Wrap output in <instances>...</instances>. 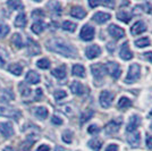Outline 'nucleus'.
<instances>
[{
  "instance_id": "obj_30",
  "label": "nucleus",
  "mask_w": 152,
  "mask_h": 151,
  "mask_svg": "<svg viewBox=\"0 0 152 151\" xmlns=\"http://www.w3.org/2000/svg\"><path fill=\"white\" fill-rule=\"evenodd\" d=\"M88 144H89V147L92 149V150L99 151L100 149H101L102 142L100 141V140H98V139H92V140H90Z\"/></svg>"
},
{
  "instance_id": "obj_13",
  "label": "nucleus",
  "mask_w": 152,
  "mask_h": 151,
  "mask_svg": "<svg viewBox=\"0 0 152 151\" xmlns=\"http://www.w3.org/2000/svg\"><path fill=\"white\" fill-rule=\"evenodd\" d=\"M119 57L124 60H129L133 58V52L131 51L129 47H128V42H124L121 44V50H119Z\"/></svg>"
},
{
  "instance_id": "obj_23",
  "label": "nucleus",
  "mask_w": 152,
  "mask_h": 151,
  "mask_svg": "<svg viewBox=\"0 0 152 151\" xmlns=\"http://www.w3.org/2000/svg\"><path fill=\"white\" fill-rule=\"evenodd\" d=\"M52 75L55 76V77H57L58 80L65 78V77H66V66L63 65V66H60V67L55 68L52 70Z\"/></svg>"
},
{
  "instance_id": "obj_47",
  "label": "nucleus",
  "mask_w": 152,
  "mask_h": 151,
  "mask_svg": "<svg viewBox=\"0 0 152 151\" xmlns=\"http://www.w3.org/2000/svg\"><path fill=\"white\" fill-rule=\"evenodd\" d=\"M41 97H42V90H41V89H38V90H37V93H35V100L38 101Z\"/></svg>"
},
{
  "instance_id": "obj_9",
  "label": "nucleus",
  "mask_w": 152,
  "mask_h": 151,
  "mask_svg": "<svg viewBox=\"0 0 152 151\" xmlns=\"http://www.w3.org/2000/svg\"><path fill=\"white\" fill-rule=\"evenodd\" d=\"M100 54H101V49H100V47L98 44L89 45L85 49V56L88 57L89 59H94V58L100 56Z\"/></svg>"
},
{
  "instance_id": "obj_21",
  "label": "nucleus",
  "mask_w": 152,
  "mask_h": 151,
  "mask_svg": "<svg viewBox=\"0 0 152 151\" xmlns=\"http://www.w3.org/2000/svg\"><path fill=\"white\" fill-rule=\"evenodd\" d=\"M26 23H27V19H26V16L24 13H19L17 16H16V19H15V26L16 27H20V29H24L26 26Z\"/></svg>"
},
{
  "instance_id": "obj_46",
  "label": "nucleus",
  "mask_w": 152,
  "mask_h": 151,
  "mask_svg": "<svg viewBox=\"0 0 152 151\" xmlns=\"http://www.w3.org/2000/svg\"><path fill=\"white\" fill-rule=\"evenodd\" d=\"M146 147H148V149H151L152 150V136L151 135H148V136H146Z\"/></svg>"
},
{
  "instance_id": "obj_42",
  "label": "nucleus",
  "mask_w": 152,
  "mask_h": 151,
  "mask_svg": "<svg viewBox=\"0 0 152 151\" xmlns=\"http://www.w3.org/2000/svg\"><path fill=\"white\" fill-rule=\"evenodd\" d=\"M99 131H100V128L96 125H91L89 128H88V132H89L90 134H96V133H99Z\"/></svg>"
},
{
  "instance_id": "obj_48",
  "label": "nucleus",
  "mask_w": 152,
  "mask_h": 151,
  "mask_svg": "<svg viewBox=\"0 0 152 151\" xmlns=\"http://www.w3.org/2000/svg\"><path fill=\"white\" fill-rule=\"evenodd\" d=\"M100 4H102V2H100V1H92V0H91V1H89V5H90V7H92V8H93V7L99 6V5H100Z\"/></svg>"
},
{
  "instance_id": "obj_37",
  "label": "nucleus",
  "mask_w": 152,
  "mask_h": 151,
  "mask_svg": "<svg viewBox=\"0 0 152 151\" xmlns=\"http://www.w3.org/2000/svg\"><path fill=\"white\" fill-rule=\"evenodd\" d=\"M63 141L66 143H70L73 141V133L70 131H65L63 133Z\"/></svg>"
},
{
  "instance_id": "obj_45",
  "label": "nucleus",
  "mask_w": 152,
  "mask_h": 151,
  "mask_svg": "<svg viewBox=\"0 0 152 151\" xmlns=\"http://www.w3.org/2000/svg\"><path fill=\"white\" fill-rule=\"evenodd\" d=\"M37 151H50V147L47 144H41L37 149Z\"/></svg>"
},
{
  "instance_id": "obj_38",
  "label": "nucleus",
  "mask_w": 152,
  "mask_h": 151,
  "mask_svg": "<svg viewBox=\"0 0 152 151\" xmlns=\"http://www.w3.org/2000/svg\"><path fill=\"white\" fill-rule=\"evenodd\" d=\"M9 33V26L6 24H0V38H5Z\"/></svg>"
},
{
  "instance_id": "obj_36",
  "label": "nucleus",
  "mask_w": 152,
  "mask_h": 151,
  "mask_svg": "<svg viewBox=\"0 0 152 151\" xmlns=\"http://www.w3.org/2000/svg\"><path fill=\"white\" fill-rule=\"evenodd\" d=\"M19 90H20V95H23V97H27L31 93V90L26 86L25 83H20L19 84Z\"/></svg>"
},
{
  "instance_id": "obj_11",
  "label": "nucleus",
  "mask_w": 152,
  "mask_h": 151,
  "mask_svg": "<svg viewBox=\"0 0 152 151\" xmlns=\"http://www.w3.org/2000/svg\"><path fill=\"white\" fill-rule=\"evenodd\" d=\"M0 134L5 138H10L14 135V127L10 123H0Z\"/></svg>"
},
{
  "instance_id": "obj_33",
  "label": "nucleus",
  "mask_w": 152,
  "mask_h": 151,
  "mask_svg": "<svg viewBox=\"0 0 152 151\" xmlns=\"http://www.w3.org/2000/svg\"><path fill=\"white\" fill-rule=\"evenodd\" d=\"M7 5L10 7L13 10H18V9L23 8L22 2L18 1V0H9V1H7Z\"/></svg>"
},
{
  "instance_id": "obj_34",
  "label": "nucleus",
  "mask_w": 152,
  "mask_h": 151,
  "mask_svg": "<svg viewBox=\"0 0 152 151\" xmlns=\"http://www.w3.org/2000/svg\"><path fill=\"white\" fill-rule=\"evenodd\" d=\"M63 29L65 31L74 32L76 30V24L73 22H69V21H65L63 23Z\"/></svg>"
},
{
  "instance_id": "obj_28",
  "label": "nucleus",
  "mask_w": 152,
  "mask_h": 151,
  "mask_svg": "<svg viewBox=\"0 0 152 151\" xmlns=\"http://www.w3.org/2000/svg\"><path fill=\"white\" fill-rule=\"evenodd\" d=\"M93 115H94V111L92 110V109H86L84 113H82L81 115V124H84V123H86L88 120H90L92 117H93Z\"/></svg>"
},
{
  "instance_id": "obj_3",
  "label": "nucleus",
  "mask_w": 152,
  "mask_h": 151,
  "mask_svg": "<svg viewBox=\"0 0 152 151\" xmlns=\"http://www.w3.org/2000/svg\"><path fill=\"white\" fill-rule=\"evenodd\" d=\"M104 70H106L113 78H115V80H117L121 74L119 65L117 63H115V62H109V63L106 64V65H104Z\"/></svg>"
},
{
  "instance_id": "obj_15",
  "label": "nucleus",
  "mask_w": 152,
  "mask_h": 151,
  "mask_svg": "<svg viewBox=\"0 0 152 151\" xmlns=\"http://www.w3.org/2000/svg\"><path fill=\"white\" fill-rule=\"evenodd\" d=\"M146 31V25L142 21H137L136 23H134L133 26L131 27V33L133 35H139L141 33Z\"/></svg>"
},
{
  "instance_id": "obj_31",
  "label": "nucleus",
  "mask_w": 152,
  "mask_h": 151,
  "mask_svg": "<svg viewBox=\"0 0 152 151\" xmlns=\"http://www.w3.org/2000/svg\"><path fill=\"white\" fill-rule=\"evenodd\" d=\"M12 42L14 43V45L18 49H22L23 48V40H22V37L18 33H15L12 38Z\"/></svg>"
},
{
  "instance_id": "obj_7",
  "label": "nucleus",
  "mask_w": 152,
  "mask_h": 151,
  "mask_svg": "<svg viewBox=\"0 0 152 151\" xmlns=\"http://www.w3.org/2000/svg\"><path fill=\"white\" fill-rule=\"evenodd\" d=\"M91 70H92V74L94 76V78L96 81H101L104 76V65H102L101 63H96L94 65L91 66Z\"/></svg>"
},
{
  "instance_id": "obj_43",
  "label": "nucleus",
  "mask_w": 152,
  "mask_h": 151,
  "mask_svg": "<svg viewBox=\"0 0 152 151\" xmlns=\"http://www.w3.org/2000/svg\"><path fill=\"white\" fill-rule=\"evenodd\" d=\"M51 122H52V124H55V125H61V124H63V119L59 118L58 116H53V117L51 118Z\"/></svg>"
},
{
  "instance_id": "obj_5",
  "label": "nucleus",
  "mask_w": 152,
  "mask_h": 151,
  "mask_svg": "<svg viewBox=\"0 0 152 151\" xmlns=\"http://www.w3.org/2000/svg\"><path fill=\"white\" fill-rule=\"evenodd\" d=\"M99 100H100V105H101V107L103 108H109L111 106V103H113V100H114V95L111 93V92H109L107 90H104V91H102L101 93H100V98H99Z\"/></svg>"
},
{
  "instance_id": "obj_8",
  "label": "nucleus",
  "mask_w": 152,
  "mask_h": 151,
  "mask_svg": "<svg viewBox=\"0 0 152 151\" xmlns=\"http://www.w3.org/2000/svg\"><path fill=\"white\" fill-rule=\"evenodd\" d=\"M108 32H109V34L114 39H116V40L125 37V31H124V29L119 27L118 25H115V24H111V25L108 26Z\"/></svg>"
},
{
  "instance_id": "obj_26",
  "label": "nucleus",
  "mask_w": 152,
  "mask_h": 151,
  "mask_svg": "<svg viewBox=\"0 0 152 151\" xmlns=\"http://www.w3.org/2000/svg\"><path fill=\"white\" fill-rule=\"evenodd\" d=\"M132 105H133L132 100L128 99L127 97H121L118 101V108H121V109H127V108L132 107Z\"/></svg>"
},
{
  "instance_id": "obj_49",
  "label": "nucleus",
  "mask_w": 152,
  "mask_h": 151,
  "mask_svg": "<svg viewBox=\"0 0 152 151\" xmlns=\"http://www.w3.org/2000/svg\"><path fill=\"white\" fill-rule=\"evenodd\" d=\"M144 56H145V58L149 60V62H151L152 63V52L151 51H150V52H145V54H144Z\"/></svg>"
},
{
  "instance_id": "obj_29",
  "label": "nucleus",
  "mask_w": 152,
  "mask_h": 151,
  "mask_svg": "<svg viewBox=\"0 0 152 151\" xmlns=\"http://www.w3.org/2000/svg\"><path fill=\"white\" fill-rule=\"evenodd\" d=\"M117 18L119 19V21H121V22H124V23H128L132 19V15L129 13H127V12L121 10V12L117 13Z\"/></svg>"
},
{
  "instance_id": "obj_12",
  "label": "nucleus",
  "mask_w": 152,
  "mask_h": 151,
  "mask_svg": "<svg viewBox=\"0 0 152 151\" xmlns=\"http://www.w3.org/2000/svg\"><path fill=\"white\" fill-rule=\"evenodd\" d=\"M121 120H111V122H109L107 125L104 126V131L107 134H115V133H117L119 131V127L121 125Z\"/></svg>"
},
{
  "instance_id": "obj_50",
  "label": "nucleus",
  "mask_w": 152,
  "mask_h": 151,
  "mask_svg": "<svg viewBox=\"0 0 152 151\" xmlns=\"http://www.w3.org/2000/svg\"><path fill=\"white\" fill-rule=\"evenodd\" d=\"M4 151H15V150H14L12 147H6V148L4 149Z\"/></svg>"
},
{
  "instance_id": "obj_44",
  "label": "nucleus",
  "mask_w": 152,
  "mask_h": 151,
  "mask_svg": "<svg viewBox=\"0 0 152 151\" xmlns=\"http://www.w3.org/2000/svg\"><path fill=\"white\" fill-rule=\"evenodd\" d=\"M104 151H118V145L117 144H109L106 148Z\"/></svg>"
},
{
  "instance_id": "obj_4",
  "label": "nucleus",
  "mask_w": 152,
  "mask_h": 151,
  "mask_svg": "<svg viewBox=\"0 0 152 151\" xmlns=\"http://www.w3.org/2000/svg\"><path fill=\"white\" fill-rule=\"evenodd\" d=\"M0 116H5V117H10L14 119H18L22 116V113L12 107H7V106H0Z\"/></svg>"
},
{
  "instance_id": "obj_51",
  "label": "nucleus",
  "mask_w": 152,
  "mask_h": 151,
  "mask_svg": "<svg viewBox=\"0 0 152 151\" xmlns=\"http://www.w3.org/2000/svg\"><path fill=\"white\" fill-rule=\"evenodd\" d=\"M149 116H150V117H152V110L150 111V113H149Z\"/></svg>"
},
{
  "instance_id": "obj_22",
  "label": "nucleus",
  "mask_w": 152,
  "mask_h": 151,
  "mask_svg": "<svg viewBox=\"0 0 152 151\" xmlns=\"http://www.w3.org/2000/svg\"><path fill=\"white\" fill-rule=\"evenodd\" d=\"M45 24L42 21H37L35 23L32 24V27H31L32 32L35 33V34H41L42 32L45 31Z\"/></svg>"
},
{
  "instance_id": "obj_27",
  "label": "nucleus",
  "mask_w": 152,
  "mask_h": 151,
  "mask_svg": "<svg viewBox=\"0 0 152 151\" xmlns=\"http://www.w3.org/2000/svg\"><path fill=\"white\" fill-rule=\"evenodd\" d=\"M34 114H35V116H37L38 118H40V119H45V118L48 117L49 111H48V109H47L45 107H38L37 109H35Z\"/></svg>"
},
{
  "instance_id": "obj_24",
  "label": "nucleus",
  "mask_w": 152,
  "mask_h": 151,
  "mask_svg": "<svg viewBox=\"0 0 152 151\" xmlns=\"http://www.w3.org/2000/svg\"><path fill=\"white\" fill-rule=\"evenodd\" d=\"M72 73H73V75L77 76V77H85V68L82 65H78V64L73 66Z\"/></svg>"
},
{
  "instance_id": "obj_41",
  "label": "nucleus",
  "mask_w": 152,
  "mask_h": 151,
  "mask_svg": "<svg viewBox=\"0 0 152 151\" xmlns=\"http://www.w3.org/2000/svg\"><path fill=\"white\" fill-rule=\"evenodd\" d=\"M45 16V12L42 9H37L34 12H32V17L33 18H42Z\"/></svg>"
},
{
  "instance_id": "obj_40",
  "label": "nucleus",
  "mask_w": 152,
  "mask_h": 151,
  "mask_svg": "<svg viewBox=\"0 0 152 151\" xmlns=\"http://www.w3.org/2000/svg\"><path fill=\"white\" fill-rule=\"evenodd\" d=\"M53 95H55V99H56V100H61V99H64V98L67 95V93H66L64 90H57Z\"/></svg>"
},
{
  "instance_id": "obj_1",
  "label": "nucleus",
  "mask_w": 152,
  "mask_h": 151,
  "mask_svg": "<svg viewBox=\"0 0 152 151\" xmlns=\"http://www.w3.org/2000/svg\"><path fill=\"white\" fill-rule=\"evenodd\" d=\"M47 49L59 54L64 57H74L77 54L74 47H72L69 43H67L66 41H64L61 39H51L47 42Z\"/></svg>"
},
{
  "instance_id": "obj_19",
  "label": "nucleus",
  "mask_w": 152,
  "mask_h": 151,
  "mask_svg": "<svg viewBox=\"0 0 152 151\" xmlns=\"http://www.w3.org/2000/svg\"><path fill=\"white\" fill-rule=\"evenodd\" d=\"M70 90H72V92H73L74 95H82L85 93V88H84V85H83L82 83L77 82V81L72 83Z\"/></svg>"
},
{
  "instance_id": "obj_35",
  "label": "nucleus",
  "mask_w": 152,
  "mask_h": 151,
  "mask_svg": "<svg viewBox=\"0 0 152 151\" xmlns=\"http://www.w3.org/2000/svg\"><path fill=\"white\" fill-rule=\"evenodd\" d=\"M37 66L41 69H48L50 67V62H49V59H47V58H42V59L38 60Z\"/></svg>"
},
{
  "instance_id": "obj_14",
  "label": "nucleus",
  "mask_w": 152,
  "mask_h": 151,
  "mask_svg": "<svg viewBox=\"0 0 152 151\" xmlns=\"http://www.w3.org/2000/svg\"><path fill=\"white\" fill-rule=\"evenodd\" d=\"M127 142L132 148H137L141 143V134L139 132L131 133V135L127 136Z\"/></svg>"
},
{
  "instance_id": "obj_18",
  "label": "nucleus",
  "mask_w": 152,
  "mask_h": 151,
  "mask_svg": "<svg viewBox=\"0 0 152 151\" xmlns=\"http://www.w3.org/2000/svg\"><path fill=\"white\" fill-rule=\"evenodd\" d=\"M27 52L31 55V56H35L39 55L41 52V49L39 47V44L37 42H34L33 40L28 39V44H27Z\"/></svg>"
},
{
  "instance_id": "obj_6",
  "label": "nucleus",
  "mask_w": 152,
  "mask_h": 151,
  "mask_svg": "<svg viewBox=\"0 0 152 151\" xmlns=\"http://www.w3.org/2000/svg\"><path fill=\"white\" fill-rule=\"evenodd\" d=\"M94 27H92L91 25H84L82 27V30L80 32V37L83 41H91L94 38Z\"/></svg>"
},
{
  "instance_id": "obj_2",
  "label": "nucleus",
  "mask_w": 152,
  "mask_h": 151,
  "mask_svg": "<svg viewBox=\"0 0 152 151\" xmlns=\"http://www.w3.org/2000/svg\"><path fill=\"white\" fill-rule=\"evenodd\" d=\"M140 73H141V67L139 64H132L128 68V73L125 78V83L127 84H132L135 83L140 78Z\"/></svg>"
},
{
  "instance_id": "obj_17",
  "label": "nucleus",
  "mask_w": 152,
  "mask_h": 151,
  "mask_svg": "<svg viewBox=\"0 0 152 151\" xmlns=\"http://www.w3.org/2000/svg\"><path fill=\"white\" fill-rule=\"evenodd\" d=\"M70 16H73V17H75L77 19H83L86 16V12H85V9L82 8V7L75 6L73 7L72 10H70Z\"/></svg>"
},
{
  "instance_id": "obj_20",
  "label": "nucleus",
  "mask_w": 152,
  "mask_h": 151,
  "mask_svg": "<svg viewBox=\"0 0 152 151\" xmlns=\"http://www.w3.org/2000/svg\"><path fill=\"white\" fill-rule=\"evenodd\" d=\"M25 80L30 84H38L40 82V75L34 70H28L25 76Z\"/></svg>"
},
{
  "instance_id": "obj_10",
  "label": "nucleus",
  "mask_w": 152,
  "mask_h": 151,
  "mask_svg": "<svg viewBox=\"0 0 152 151\" xmlns=\"http://www.w3.org/2000/svg\"><path fill=\"white\" fill-rule=\"evenodd\" d=\"M141 125V117L137 116V115H133L131 118H129V122H128V125L126 127V131L128 133H133L136 131V128Z\"/></svg>"
},
{
  "instance_id": "obj_32",
  "label": "nucleus",
  "mask_w": 152,
  "mask_h": 151,
  "mask_svg": "<svg viewBox=\"0 0 152 151\" xmlns=\"http://www.w3.org/2000/svg\"><path fill=\"white\" fill-rule=\"evenodd\" d=\"M135 45L137 48H144V47H148L150 45V39L149 38H141L135 40Z\"/></svg>"
},
{
  "instance_id": "obj_39",
  "label": "nucleus",
  "mask_w": 152,
  "mask_h": 151,
  "mask_svg": "<svg viewBox=\"0 0 152 151\" xmlns=\"http://www.w3.org/2000/svg\"><path fill=\"white\" fill-rule=\"evenodd\" d=\"M7 59V52L2 48H0V67H4L6 64Z\"/></svg>"
},
{
  "instance_id": "obj_16",
  "label": "nucleus",
  "mask_w": 152,
  "mask_h": 151,
  "mask_svg": "<svg viewBox=\"0 0 152 151\" xmlns=\"http://www.w3.org/2000/svg\"><path fill=\"white\" fill-rule=\"evenodd\" d=\"M110 14L108 13H103V12H98V13H95L93 15V21H94L95 23H98V24H103V23H107L108 21L110 19Z\"/></svg>"
},
{
  "instance_id": "obj_25",
  "label": "nucleus",
  "mask_w": 152,
  "mask_h": 151,
  "mask_svg": "<svg viewBox=\"0 0 152 151\" xmlns=\"http://www.w3.org/2000/svg\"><path fill=\"white\" fill-rule=\"evenodd\" d=\"M8 72H10L14 75L19 76L22 74V72H23V67L19 64H10L8 66Z\"/></svg>"
}]
</instances>
